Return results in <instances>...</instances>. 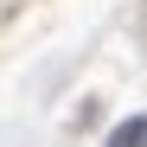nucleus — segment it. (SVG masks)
Masks as SVG:
<instances>
[{
    "label": "nucleus",
    "instance_id": "obj_1",
    "mask_svg": "<svg viewBox=\"0 0 147 147\" xmlns=\"http://www.w3.org/2000/svg\"><path fill=\"white\" fill-rule=\"evenodd\" d=\"M109 147H147V115H128V121L109 134Z\"/></svg>",
    "mask_w": 147,
    "mask_h": 147
}]
</instances>
